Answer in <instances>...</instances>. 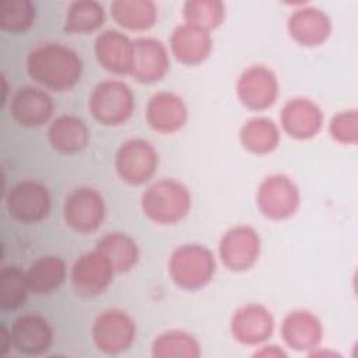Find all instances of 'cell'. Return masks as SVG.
Returning <instances> with one entry per match:
<instances>
[{
    "label": "cell",
    "instance_id": "cell-19",
    "mask_svg": "<svg viewBox=\"0 0 358 358\" xmlns=\"http://www.w3.org/2000/svg\"><path fill=\"white\" fill-rule=\"evenodd\" d=\"M13 347L29 357L45 354L53 341V331L49 322L41 315L27 313L20 316L11 326Z\"/></svg>",
    "mask_w": 358,
    "mask_h": 358
},
{
    "label": "cell",
    "instance_id": "cell-28",
    "mask_svg": "<svg viewBox=\"0 0 358 358\" xmlns=\"http://www.w3.org/2000/svg\"><path fill=\"white\" fill-rule=\"evenodd\" d=\"M103 6L95 0H77L69 4L64 31L69 34H91L105 22Z\"/></svg>",
    "mask_w": 358,
    "mask_h": 358
},
{
    "label": "cell",
    "instance_id": "cell-7",
    "mask_svg": "<svg viewBox=\"0 0 358 358\" xmlns=\"http://www.w3.org/2000/svg\"><path fill=\"white\" fill-rule=\"evenodd\" d=\"M91 333L99 351L116 355L129 350L134 343L136 323L124 310L106 309L95 317Z\"/></svg>",
    "mask_w": 358,
    "mask_h": 358
},
{
    "label": "cell",
    "instance_id": "cell-17",
    "mask_svg": "<svg viewBox=\"0 0 358 358\" xmlns=\"http://www.w3.org/2000/svg\"><path fill=\"white\" fill-rule=\"evenodd\" d=\"M133 45L134 55L130 76L143 84L162 80L169 70V55L165 45L155 38H137Z\"/></svg>",
    "mask_w": 358,
    "mask_h": 358
},
{
    "label": "cell",
    "instance_id": "cell-4",
    "mask_svg": "<svg viewBox=\"0 0 358 358\" xmlns=\"http://www.w3.org/2000/svg\"><path fill=\"white\" fill-rule=\"evenodd\" d=\"M90 112L103 126H120L134 112V94L120 80H105L95 85L90 95Z\"/></svg>",
    "mask_w": 358,
    "mask_h": 358
},
{
    "label": "cell",
    "instance_id": "cell-14",
    "mask_svg": "<svg viewBox=\"0 0 358 358\" xmlns=\"http://www.w3.org/2000/svg\"><path fill=\"white\" fill-rule=\"evenodd\" d=\"M280 122L282 130L295 140L315 137L323 126V112L309 98L298 96L289 99L281 110Z\"/></svg>",
    "mask_w": 358,
    "mask_h": 358
},
{
    "label": "cell",
    "instance_id": "cell-10",
    "mask_svg": "<svg viewBox=\"0 0 358 358\" xmlns=\"http://www.w3.org/2000/svg\"><path fill=\"white\" fill-rule=\"evenodd\" d=\"M280 92L277 76L262 64L246 67L236 81V95L241 103L250 110L271 108Z\"/></svg>",
    "mask_w": 358,
    "mask_h": 358
},
{
    "label": "cell",
    "instance_id": "cell-8",
    "mask_svg": "<svg viewBox=\"0 0 358 358\" xmlns=\"http://www.w3.org/2000/svg\"><path fill=\"white\" fill-rule=\"evenodd\" d=\"M8 214L18 222L36 224L45 220L52 207L48 187L38 180H21L15 183L6 196Z\"/></svg>",
    "mask_w": 358,
    "mask_h": 358
},
{
    "label": "cell",
    "instance_id": "cell-32",
    "mask_svg": "<svg viewBox=\"0 0 358 358\" xmlns=\"http://www.w3.org/2000/svg\"><path fill=\"white\" fill-rule=\"evenodd\" d=\"M36 10L29 0H4L1 3L0 27L10 34L27 32L35 21Z\"/></svg>",
    "mask_w": 358,
    "mask_h": 358
},
{
    "label": "cell",
    "instance_id": "cell-1",
    "mask_svg": "<svg viewBox=\"0 0 358 358\" xmlns=\"http://www.w3.org/2000/svg\"><path fill=\"white\" fill-rule=\"evenodd\" d=\"M83 60L77 52L60 43H42L27 57V71L39 85L63 92L80 83Z\"/></svg>",
    "mask_w": 358,
    "mask_h": 358
},
{
    "label": "cell",
    "instance_id": "cell-30",
    "mask_svg": "<svg viewBox=\"0 0 358 358\" xmlns=\"http://www.w3.org/2000/svg\"><path fill=\"white\" fill-rule=\"evenodd\" d=\"M185 24L213 31L225 20V4L220 0H187L183 4Z\"/></svg>",
    "mask_w": 358,
    "mask_h": 358
},
{
    "label": "cell",
    "instance_id": "cell-22",
    "mask_svg": "<svg viewBox=\"0 0 358 358\" xmlns=\"http://www.w3.org/2000/svg\"><path fill=\"white\" fill-rule=\"evenodd\" d=\"M169 46L178 62L186 66H197L208 59L213 50V38L207 31L182 24L172 31Z\"/></svg>",
    "mask_w": 358,
    "mask_h": 358
},
{
    "label": "cell",
    "instance_id": "cell-16",
    "mask_svg": "<svg viewBox=\"0 0 358 358\" xmlns=\"http://www.w3.org/2000/svg\"><path fill=\"white\" fill-rule=\"evenodd\" d=\"M187 119L189 112L185 101L173 92L159 91L147 102L145 120L158 133H176L186 124Z\"/></svg>",
    "mask_w": 358,
    "mask_h": 358
},
{
    "label": "cell",
    "instance_id": "cell-3",
    "mask_svg": "<svg viewBox=\"0 0 358 358\" xmlns=\"http://www.w3.org/2000/svg\"><path fill=\"white\" fill-rule=\"evenodd\" d=\"M172 281L182 289L196 291L206 287L215 273L213 252L199 243H186L176 248L168 262Z\"/></svg>",
    "mask_w": 358,
    "mask_h": 358
},
{
    "label": "cell",
    "instance_id": "cell-13",
    "mask_svg": "<svg viewBox=\"0 0 358 358\" xmlns=\"http://www.w3.org/2000/svg\"><path fill=\"white\" fill-rule=\"evenodd\" d=\"M229 327L234 338L241 344L259 345L273 336L274 317L264 305L252 302L234 312Z\"/></svg>",
    "mask_w": 358,
    "mask_h": 358
},
{
    "label": "cell",
    "instance_id": "cell-24",
    "mask_svg": "<svg viewBox=\"0 0 358 358\" xmlns=\"http://www.w3.org/2000/svg\"><path fill=\"white\" fill-rule=\"evenodd\" d=\"M95 249L109 262L115 273H127L138 262V246L133 238L123 232L105 234Z\"/></svg>",
    "mask_w": 358,
    "mask_h": 358
},
{
    "label": "cell",
    "instance_id": "cell-31",
    "mask_svg": "<svg viewBox=\"0 0 358 358\" xmlns=\"http://www.w3.org/2000/svg\"><path fill=\"white\" fill-rule=\"evenodd\" d=\"M29 291L27 274L18 267L7 266L0 271V305L3 309L13 310L22 306Z\"/></svg>",
    "mask_w": 358,
    "mask_h": 358
},
{
    "label": "cell",
    "instance_id": "cell-27",
    "mask_svg": "<svg viewBox=\"0 0 358 358\" xmlns=\"http://www.w3.org/2000/svg\"><path fill=\"white\" fill-rule=\"evenodd\" d=\"M25 274L32 294H52L66 280V263L59 256H42L29 266Z\"/></svg>",
    "mask_w": 358,
    "mask_h": 358
},
{
    "label": "cell",
    "instance_id": "cell-20",
    "mask_svg": "<svg viewBox=\"0 0 358 358\" xmlns=\"http://www.w3.org/2000/svg\"><path fill=\"white\" fill-rule=\"evenodd\" d=\"M281 337L295 351H312L317 348L323 338V324L315 313L306 309H295L284 316Z\"/></svg>",
    "mask_w": 358,
    "mask_h": 358
},
{
    "label": "cell",
    "instance_id": "cell-33",
    "mask_svg": "<svg viewBox=\"0 0 358 358\" xmlns=\"http://www.w3.org/2000/svg\"><path fill=\"white\" fill-rule=\"evenodd\" d=\"M331 138L343 145H355L358 141V113L357 109L336 113L329 123Z\"/></svg>",
    "mask_w": 358,
    "mask_h": 358
},
{
    "label": "cell",
    "instance_id": "cell-9",
    "mask_svg": "<svg viewBox=\"0 0 358 358\" xmlns=\"http://www.w3.org/2000/svg\"><path fill=\"white\" fill-rule=\"evenodd\" d=\"M64 222L78 234L95 232L105 220V201L92 187L71 190L63 204Z\"/></svg>",
    "mask_w": 358,
    "mask_h": 358
},
{
    "label": "cell",
    "instance_id": "cell-34",
    "mask_svg": "<svg viewBox=\"0 0 358 358\" xmlns=\"http://www.w3.org/2000/svg\"><path fill=\"white\" fill-rule=\"evenodd\" d=\"M285 351L278 348L277 345H266L262 350L255 352V357H285Z\"/></svg>",
    "mask_w": 358,
    "mask_h": 358
},
{
    "label": "cell",
    "instance_id": "cell-35",
    "mask_svg": "<svg viewBox=\"0 0 358 358\" xmlns=\"http://www.w3.org/2000/svg\"><path fill=\"white\" fill-rule=\"evenodd\" d=\"M13 345L11 343V331H8L6 329V326H1V354H6L8 351V348Z\"/></svg>",
    "mask_w": 358,
    "mask_h": 358
},
{
    "label": "cell",
    "instance_id": "cell-26",
    "mask_svg": "<svg viewBox=\"0 0 358 358\" xmlns=\"http://www.w3.org/2000/svg\"><path fill=\"white\" fill-rule=\"evenodd\" d=\"M280 129L268 117L249 119L239 130V141L242 147L256 155L273 152L280 145Z\"/></svg>",
    "mask_w": 358,
    "mask_h": 358
},
{
    "label": "cell",
    "instance_id": "cell-11",
    "mask_svg": "<svg viewBox=\"0 0 358 358\" xmlns=\"http://www.w3.org/2000/svg\"><path fill=\"white\" fill-rule=\"evenodd\" d=\"M260 236L249 225L229 228L220 239L218 253L222 264L231 271H246L259 259Z\"/></svg>",
    "mask_w": 358,
    "mask_h": 358
},
{
    "label": "cell",
    "instance_id": "cell-5",
    "mask_svg": "<svg viewBox=\"0 0 358 358\" xmlns=\"http://www.w3.org/2000/svg\"><path fill=\"white\" fill-rule=\"evenodd\" d=\"M256 204L259 211L268 220H288L299 208V187L287 175H268L260 182L257 187Z\"/></svg>",
    "mask_w": 358,
    "mask_h": 358
},
{
    "label": "cell",
    "instance_id": "cell-2",
    "mask_svg": "<svg viewBox=\"0 0 358 358\" xmlns=\"http://www.w3.org/2000/svg\"><path fill=\"white\" fill-rule=\"evenodd\" d=\"M189 189L175 179H159L150 185L141 196L144 215L155 224L172 225L182 221L190 211Z\"/></svg>",
    "mask_w": 358,
    "mask_h": 358
},
{
    "label": "cell",
    "instance_id": "cell-23",
    "mask_svg": "<svg viewBox=\"0 0 358 358\" xmlns=\"http://www.w3.org/2000/svg\"><path fill=\"white\" fill-rule=\"evenodd\" d=\"M48 140L53 150L62 154H76L87 147L90 131L80 117L62 115L50 123L48 129Z\"/></svg>",
    "mask_w": 358,
    "mask_h": 358
},
{
    "label": "cell",
    "instance_id": "cell-15",
    "mask_svg": "<svg viewBox=\"0 0 358 358\" xmlns=\"http://www.w3.org/2000/svg\"><path fill=\"white\" fill-rule=\"evenodd\" d=\"M287 31L296 43L306 48H316L329 39L331 20L323 10L305 6L294 10L288 17Z\"/></svg>",
    "mask_w": 358,
    "mask_h": 358
},
{
    "label": "cell",
    "instance_id": "cell-12",
    "mask_svg": "<svg viewBox=\"0 0 358 358\" xmlns=\"http://www.w3.org/2000/svg\"><path fill=\"white\" fill-rule=\"evenodd\" d=\"M109 262L96 250L83 253L71 267V284L81 296H96L106 291L113 278Z\"/></svg>",
    "mask_w": 358,
    "mask_h": 358
},
{
    "label": "cell",
    "instance_id": "cell-21",
    "mask_svg": "<svg viewBox=\"0 0 358 358\" xmlns=\"http://www.w3.org/2000/svg\"><path fill=\"white\" fill-rule=\"evenodd\" d=\"M95 57L101 67L115 74H130L133 66V41L120 31L106 29L101 32L94 45Z\"/></svg>",
    "mask_w": 358,
    "mask_h": 358
},
{
    "label": "cell",
    "instance_id": "cell-6",
    "mask_svg": "<svg viewBox=\"0 0 358 358\" xmlns=\"http://www.w3.org/2000/svg\"><path fill=\"white\" fill-rule=\"evenodd\" d=\"M157 168L158 154L152 144L143 138H130L116 151L115 169L127 185H144L154 176Z\"/></svg>",
    "mask_w": 358,
    "mask_h": 358
},
{
    "label": "cell",
    "instance_id": "cell-18",
    "mask_svg": "<svg viewBox=\"0 0 358 358\" xmlns=\"http://www.w3.org/2000/svg\"><path fill=\"white\" fill-rule=\"evenodd\" d=\"M53 101L49 94L38 87L20 88L10 101L13 119L24 127H39L49 122L53 115Z\"/></svg>",
    "mask_w": 358,
    "mask_h": 358
},
{
    "label": "cell",
    "instance_id": "cell-29",
    "mask_svg": "<svg viewBox=\"0 0 358 358\" xmlns=\"http://www.w3.org/2000/svg\"><path fill=\"white\" fill-rule=\"evenodd\" d=\"M155 358H197L201 354L199 341L183 330L161 333L151 347Z\"/></svg>",
    "mask_w": 358,
    "mask_h": 358
},
{
    "label": "cell",
    "instance_id": "cell-25",
    "mask_svg": "<svg viewBox=\"0 0 358 358\" xmlns=\"http://www.w3.org/2000/svg\"><path fill=\"white\" fill-rule=\"evenodd\" d=\"M113 21L130 31H147L158 18V8L151 0H115L110 3Z\"/></svg>",
    "mask_w": 358,
    "mask_h": 358
}]
</instances>
